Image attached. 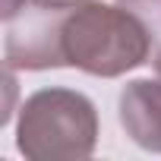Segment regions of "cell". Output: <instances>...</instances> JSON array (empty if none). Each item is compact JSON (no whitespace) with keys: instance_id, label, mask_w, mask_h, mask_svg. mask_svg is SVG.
Returning <instances> with one entry per match:
<instances>
[{"instance_id":"obj_4","label":"cell","mask_w":161,"mask_h":161,"mask_svg":"<svg viewBox=\"0 0 161 161\" xmlns=\"http://www.w3.org/2000/svg\"><path fill=\"white\" fill-rule=\"evenodd\" d=\"M120 126L139 148L161 155V79H133L123 86Z\"/></svg>"},{"instance_id":"obj_5","label":"cell","mask_w":161,"mask_h":161,"mask_svg":"<svg viewBox=\"0 0 161 161\" xmlns=\"http://www.w3.org/2000/svg\"><path fill=\"white\" fill-rule=\"evenodd\" d=\"M120 3L145 25V32L152 35L155 54L161 51V0H120Z\"/></svg>"},{"instance_id":"obj_7","label":"cell","mask_w":161,"mask_h":161,"mask_svg":"<svg viewBox=\"0 0 161 161\" xmlns=\"http://www.w3.org/2000/svg\"><path fill=\"white\" fill-rule=\"evenodd\" d=\"M155 73H158V79H161V51L155 54Z\"/></svg>"},{"instance_id":"obj_8","label":"cell","mask_w":161,"mask_h":161,"mask_svg":"<svg viewBox=\"0 0 161 161\" xmlns=\"http://www.w3.org/2000/svg\"><path fill=\"white\" fill-rule=\"evenodd\" d=\"M54 3H82V0H54Z\"/></svg>"},{"instance_id":"obj_3","label":"cell","mask_w":161,"mask_h":161,"mask_svg":"<svg viewBox=\"0 0 161 161\" xmlns=\"http://www.w3.org/2000/svg\"><path fill=\"white\" fill-rule=\"evenodd\" d=\"M79 3H54V0H29L7 19V66L10 69H57L63 60V22Z\"/></svg>"},{"instance_id":"obj_2","label":"cell","mask_w":161,"mask_h":161,"mask_svg":"<svg viewBox=\"0 0 161 161\" xmlns=\"http://www.w3.org/2000/svg\"><path fill=\"white\" fill-rule=\"evenodd\" d=\"M98 145V111L73 89L29 95L16 120V148L32 161H82Z\"/></svg>"},{"instance_id":"obj_1","label":"cell","mask_w":161,"mask_h":161,"mask_svg":"<svg viewBox=\"0 0 161 161\" xmlns=\"http://www.w3.org/2000/svg\"><path fill=\"white\" fill-rule=\"evenodd\" d=\"M152 51V35L123 3L82 0L63 22V60L89 76H123L142 66Z\"/></svg>"},{"instance_id":"obj_6","label":"cell","mask_w":161,"mask_h":161,"mask_svg":"<svg viewBox=\"0 0 161 161\" xmlns=\"http://www.w3.org/2000/svg\"><path fill=\"white\" fill-rule=\"evenodd\" d=\"M25 3H29V0H3V22H7V19H13Z\"/></svg>"}]
</instances>
